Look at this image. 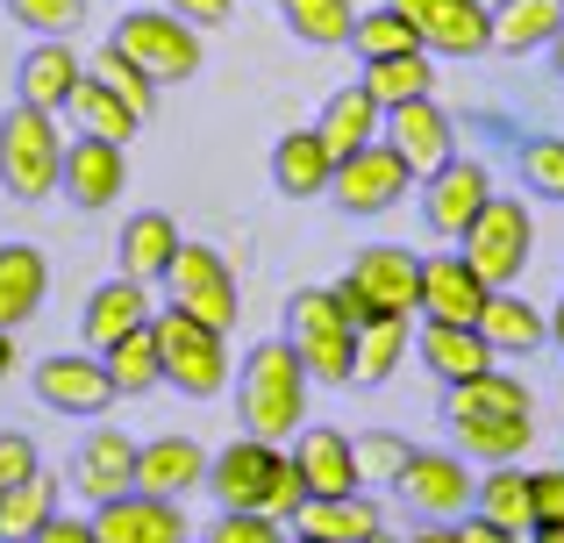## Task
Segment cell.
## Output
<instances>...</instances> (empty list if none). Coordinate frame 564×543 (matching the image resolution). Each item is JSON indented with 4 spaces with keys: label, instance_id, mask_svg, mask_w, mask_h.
<instances>
[{
    "label": "cell",
    "instance_id": "obj_45",
    "mask_svg": "<svg viewBox=\"0 0 564 543\" xmlns=\"http://www.w3.org/2000/svg\"><path fill=\"white\" fill-rule=\"evenodd\" d=\"M8 14L36 36H79L86 29V0H8Z\"/></svg>",
    "mask_w": 564,
    "mask_h": 543
},
{
    "label": "cell",
    "instance_id": "obj_17",
    "mask_svg": "<svg viewBox=\"0 0 564 543\" xmlns=\"http://www.w3.org/2000/svg\"><path fill=\"white\" fill-rule=\"evenodd\" d=\"M79 79H86V57L72 51V36H36L22 51V65H14V100H29L43 115H65Z\"/></svg>",
    "mask_w": 564,
    "mask_h": 543
},
{
    "label": "cell",
    "instance_id": "obj_3",
    "mask_svg": "<svg viewBox=\"0 0 564 543\" xmlns=\"http://www.w3.org/2000/svg\"><path fill=\"white\" fill-rule=\"evenodd\" d=\"M57 172H65V137H57V115L14 100L0 115V194L8 200H51Z\"/></svg>",
    "mask_w": 564,
    "mask_h": 543
},
{
    "label": "cell",
    "instance_id": "obj_36",
    "mask_svg": "<svg viewBox=\"0 0 564 543\" xmlns=\"http://www.w3.org/2000/svg\"><path fill=\"white\" fill-rule=\"evenodd\" d=\"M100 365H108V379H115V401H137V393L165 387V365H158L151 322H143V329H129V336H115V344L100 350Z\"/></svg>",
    "mask_w": 564,
    "mask_h": 543
},
{
    "label": "cell",
    "instance_id": "obj_53",
    "mask_svg": "<svg viewBox=\"0 0 564 543\" xmlns=\"http://www.w3.org/2000/svg\"><path fill=\"white\" fill-rule=\"evenodd\" d=\"M29 543H100V536H94V522H79V515H51Z\"/></svg>",
    "mask_w": 564,
    "mask_h": 543
},
{
    "label": "cell",
    "instance_id": "obj_7",
    "mask_svg": "<svg viewBox=\"0 0 564 543\" xmlns=\"http://www.w3.org/2000/svg\"><path fill=\"white\" fill-rule=\"evenodd\" d=\"M158 286H165L172 307H186L193 322H207V329H221V336L236 329V315H243V301H236V272H229V258H221L215 243H186L180 237V251H172V265H165Z\"/></svg>",
    "mask_w": 564,
    "mask_h": 543
},
{
    "label": "cell",
    "instance_id": "obj_30",
    "mask_svg": "<svg viewBox=\"0 0 564 543\" xmlns=\"http://www.w3.org/2000/svg\"><path fill=\"white\" fill-rule=\"evenodd\" d=\"M43 293H51V265H43L36 243H0V329L36 322Z\"/></svg>",
    "mask_w": 564,
    "mask_h": 543
},
{
    "label": "cell",
    "instance_id": "obj_35",
    "mask_svg": "<svg viewBox=\"0 0 564 543\" xmlns=\"http://www.w3.org/2000/svg\"><path fill=\"white\" fill-rule=\"evenodd\" d=\"M443 415H536V401H529V387L514 372L486 365V372L443 387Z\"/></svg>",
    "mask_w": 564,
    "mask_h": 543
},
{
    "label": "cell",
    "instance_id": "obj_6",
    "mask_svg": "<svg viewBox=\"0 0 564 543\" xmlns=\"http://www.w3.org/2000/svg\"><path fill=\"white\" fill-rule=\"evenodd\" d=\"M350 322L344 307L329 301V286H301L286 301V344L293 358L307 365V379H322V387H350Z\"/></svg>",
    "mask_w": 564,
    "mask_h": 543
},
{
    "label": "cell",
    "instance_id": "obj_10",
    "mask_svg": "<svg viewBox=\"0 0 564 543\" xmlns=\"http://www.w3.org/2000/svg\"><path fill=\"white\" fill-rule=\"evenodd\" d=\"M393 493L422 522H457L471 508V473H465V458H457V450H414L408 444V465H400Z\"/></svg>",
    "mask_w": 564,
    "mask_h": 543
},
{
    "label": "cell",
    "instance_id": "obj_2",
    "mask_svg": "<svg viewBox=\"0 0 564 543\" xmlns=\"http://www.w3.org/2000/svg\"><path fill=\"white\" fill-rule=\"evenodd\" d=\"M151 336H158V365H165V387H180L186 401H215L229 387V336L193 322L186 307H151Z\"/></svg>",
    "mask_w": 564,
    "mask_h": 543
},
{
    "label": "cell",
    "instance_id": "obj_11",
    "mask_svg": "<svg viewBox=\"0 0 564 543\" xmlns=\"http://www.w3.org/2000/svg\"><path fill=\"white\" fill-rule=\"evenodd\" d=\"M57 186H65V200L79 215H100L115 208V200L129 194V143H108V137H72L65 143V172H57Z\"/></svg>",
    "mask_w": 564,
    "mask_h": 543
},
{
    "label": "cell",
    "instance_id": "obj_31",
    "mask_svg": "<svg viewBox=\"0 0 564 543\" xmlns=\"http://www.w3.org/2000/svg\"><path fill=\"white\" fill-rule=\"evenodd\" d=\"M408 344H414L408 315H372L350 336V387H386V379L408 365Z\"/></svg>",
    "mask_w": 564,
    "mask_h": 543
},
{
    "label": "cell",
    "instance_id": "obj_12",
    "mask_svg": "<svg viewBox=\"0 0 564 543\" xmlns=\"http://www.w3.org/2000/svg\"><path fill=\"white\" fill-rule=\"evenodd\" d=\"M486 194H494V172L479 165V158H465V151H451L436 172L422 180V222L436 229V237H465L471 229V215L486 208Z\"/></svg>",
    "mask_w": 564,
    "mask_h": 543
},
{
    "label": "cell",
    "instance_id": "obj_38",
    "mask_svg": "<svg viewBox=\"0 0 564 543\" xmlns=\"http://www.w3.org/2000/svg\"><path fill=\"white\" fill-rule=\"evenodd\" d=\"M51 515H57V479L43 465L29 479H14V487H0V543H29Z\"/></svg>",
    "mask_w": 564,
    "mask_h": 543
},
{
    "label": "cell",
    "instance_id": "obj_49",
    "mask_svg": "<svg viewBox=\"0 0 564 543\" xmlns=\"http://www.w3.org/2000/svg\"><path fill=\"white\" fill-rule=\"evenodd\" d=\"M529 493H536V522H564V465L529 473Z\"/></svg>",
    "mask_w": 564,
    "mask_h": 543
},
{
    "label": "cell",
    "instance_id": "obj_47",
    "mask_svg": "<svg viewBox=\"0 0 564 543\" xmlns=\"http://www.w3.org/2000/svg\"><path fill=\"white\" fill-rule=\"evenodd\" d=\"M301 501H307V479H301V465H279V473H272V487H264V508H258V515H272V522H293V515H301Z\"/></svg>",
    "mask_w": 564,
    "mask_h": 543
},
{
    "label": "cell",
    "instance_id": "obj_57",
    "mask_svg": "<svg viewBox=\"0 0 564 543\" xmlns=\"http://www.w3.org/2000/svg\"><path fill=\"white\" fill-rule=\"evenodd\" d=\"M543 329H551V350H564V301L551 307V315H543Z\"/></svg>",
    "mask_w": 564,
    "mask_h": 543
},
{
    "label": "cell",
    "instance_id": "obj_55",
    "mask_svg": "<svg viewBox=\"0 0 564 543\" xmlns=\"http://www.w3.org/2000/svg\"><path fill=\"white\" fill-rule=\"evenodd\" d=\"M400 543H457V536H451V522H429L422 536H400Z\"/></svg>",
    "mask_w": 564,
    "mask_h": 543
},
{
    "label": "cell",
    "instance_id": "obj_43",
    "mask_svg": "<svg viewBox=\"0 0 564 543\" xmlns=\"http://www.w3.org/2000/svg\"><path fill=\"white\" fill-rule=\"evenodd\" d=\"M350 458H358V487H365V493H372V487H393L400 465H408V436L365 430V436H350Z\"/></svg>",
    "mask_w": 564,
    "mask_h": 543
},
{
    "label": "cell",
    "instance_id": "obj_15",
    "mask_svg": "<svg viewBox=\"0 0 564 543\" xmlns=\"http://www.w3.org/2000/svg\"><path fill=\"white\" fill-rule=\"evenodd\" d=\"M279 465H286V450H279V444H264V436H236V444H221L215 458H207L200 487L215 493L221 508H264V487H272Z\"/></svg>",
    "mask_w": 564,
    "mask_h": 543
},
{
    "label": "cell",
    "instance_id": "obj_52",
    "mask_svg": "<svg viewBox=\"0 0 564 543\" xmlns=\"http://www.w3.org/2000/svg\"><path fill=\"white\" fill-rule=\"evenodd\" d=\"M451 536H457V543H522V536H514V530H500V522L471 515V508H465V515L451 522Z\"/></svg>",
    "mask_w": 564,
    "mask_h": 543
},
{
    "label": "cell",
    "instance_id": "obj_50",
    "mask_svg": "<svg viewBox=\"0 0 564 543\" xmlns=\"http://www.w3.org/2000/svg\"><path fill=\"white\" fill-rule=\"evenodd\" d=\"M172 14H180V22H193V29H221L236 14V0H165Z\"/></svg>",
    "mask_w": 564,
    "mask_h": 543
},
{
    "label": "cell",
    "instance_id": "obj_25",
    "mask_svg": "<svg viewBox=\"0 0 564 543\" xmlns=\"http://www.w3.org/2000/svg\"><path fill=\"white\" fill-rule=\"evenodd\" d=\"M143 322H151V286H143V279H122V272H115L108 286H94V293H86L79 329H86V350H108L115 336L143 329Z\"/></svg>",
    "mask_w": 564,
    "mask_h": 543
},
{
    "label": "cell",
    "instance_id": "obj_46",
    "mask_svg": "<svg viewBox=\"0 0 564 543\" xmlns=\"http://www.w3.org/2000/svg\"><path fill=\"white\" fill-rule=\"evenodd\" d=\"M207 543H286V522L258 515V508H221L215 530H207Z\"/></svg>",
    "mask_w": 564,
    "mask_h": 543
},
{
    "label": "cell",
    "instance_id": "obj_9",
    "mask_svg": "<svg viewBox=\"0 0 564 543\" xmlns=\"http://www.w3.org/2000/svg\"><path fill=\"white\" fill-rule=\"evenodd\" d=\"M29 387H36V401L51 408V415H108L115 408V379L108 365H100V350H57V358H43L36 372H29Z\"/></svg>",
    "mask_w": 564,
    "mask_h": 543
},
{
    "label": "cell",
    "instance_id": "obj_28",
    "mask_svg": "<svg viewBox=\"0 0 564 543\" xmlns=\"http://www.w3.org/2000/svg\"><path fill=\"white\" fill-rule=\"evenodd\" d=\"M379 129H386V108L358 79L336 86V94L322 100V115H315V137L329 143V158H350V151H365V143H379Z\"/></svg>",
    "mask_w": 564,
    "mask_h": 543
},
{
    "label": "cell",
    "instance_id": "obj_23",
    "mask_svg": "<svg viewBox=\"0 0 564 543\" xmlns=\"http://www.w3.org/2000/svg\"><path fill=\"white\" fill-rule=\"evenodd\" d=\"M286 530L293 536H315V543H365V536H379L386 522H379L372 493H307L301 515H293Z\"/></svg>",
    "mask_w": 564,
    "mask_h": 543
},
{
    "label": "cell",
    "instance_id": "obj_48",
    "mask_svg": "<svg viewBox=\"0 0 564 543\" xmlns=\"http://www.w3.org/2000/svg\"><path fill=\"white\" fill-rule=\"evenodd\" d=\"M36 436H22V430H0V487H14V479H29L36 473Z\"/></svg>",
    "mask_w": 564,
    "mask_h": 543
},
{
    "label": "cell",
    "instance_id": "obj_37",
    "mask_svg": "<svg viewBox=\"0 0 564 543\" xmlns=\"http://www.w3.org/2000/svg\"><path fill=\"white\" fill-rule=\"evenodd\" d=\"M365 94L379 100V108H400V100H422V94H436V57L429 51H400V57H372L365 65Z\"/></svg>",
    "mask_w": 564,
    "mask_h": 543
},
{
    "label": "cell",
    "instance_id": "obj_34",
    "mask_svg": "<svg viewBox=\"0 0 564 543\" xmlns=\"http://www.w3.org/2000/svg\"><path fill=\"white\" fill-rule=\"evenodd\" d=\"M471 515L500 522V530H514V536L536 530V493H529L522 465H486V479H471Z\"/></svg>",
    "mask_w": 564,
    "mask_h": 543
},
{
    "label": "cell",
    "instance_id": "obj_29",
    "mask_svg": "<svg viewBox=\"0 0 564 543\" xmlns=\"http://www.w3.org/2000/svg\"><path fill=\"white\" fill-rule=\"evenodd\" d=\"M329 172H336V158H329V143L315 137V122H307V129H286V137L272 143V186L286 200L329 194Z\"/></svg>",
    "mask_w": 564,
    "mask_h": 543
},
{
    "label": "cell",
    "instance_id": "obj_26",
    "mask_svg": "<svg viewBox=\"0 0 564 543\" xmlns=\"http://www.w3.org/2000/svg\"><path fill=\"white\" fill-rule=\"evenodd\" d=\"M479 336L494 358H529V350L551 344V329H543V307H529L514 286H494L479 307Z\"/></svg>",
    "mask_w": 564,
    "mask_h": 543
},
{
    "label": "cell",
    "instance_id": "obj_1",
    "mask_svg": "<svg viewBox=\"0 0 564 543\" xmlns=\"http://www.w3.org/2000/svg\"><path fill=\"white\" fill-rule=\"evenodd\" d=\"M307 365L293 358L286 336H264L250 344L243 372H236V408H243V436H264V444H293V430L307 422Z\"/></svg>",
    "mask_w": 564,
    "mask_h": 543
},
{
    "label": "cell",
    "instance_id": "obj_8",
    "mask_svg": "<svg viewBox=\"0 0 564 543\" xmlns=\"http://www.w3.org/2000/svg\"><path fill=\"white\" fill-rule=\"evenodd\" d=\"M414 186V172L400 165V151L393 143H365V151H350V158H336V172H329V200L344 215H386V208H400V194Z\"/></svg>",
    "mask_w": 564,
    "mask_h": 543
},
{
    "label": "cell",
    "instance_id": "obj_32",
    "mask_svg": "<svg viewBox=\"0 0 564 543\" xmlns=\"http://www.w3.org/2000/svg\"><path fill=\"white\" fill-rule=\"evenodd\" d=\"M486 22H494V51L500 57H529L557 36L564 0H486Z\"/></svg>",
    "mask_w": 564,
    "mask_h": 543
},
{
    "label": "cell",
    "instance_id": "obj_44",
    "mask_svg": "<svg viewBox=\"0 0 564 543\" xmlns=\"http://www.w3.org/2000/svg\"><path fill=\"white\" fill-rule=\"evenodd\" d=\"M522 186L536 200H564V137H529L522 151Z\"/></svg>",
    "mask_w": 564,
    "mask_h": 543
},
{
    "label": "cell",
    "instance_id": "obj_16",
    "mask_svg": "<svg viewBox=\"0 0 564 543\" xmlns=\"http://www.w3.org/2000/svg\"><path fill=\"white\" fill-rule=\"evenodd\" d=\"M379 137L400 151V165H408L414 180H429V172H436L443 158L457 151V129H451V115L436 108V94H422V100H400V108H386V129H379Z\"/></svg>",
    "mask_w": 564,
    "mask_h": 543
},
{
    "label": "cell",
    "instance_id": "obj_54",
    "mask_svg": "<svg viewBox=\"0 0 564 543\" xmlns=\"http://www.w3.org/2000/svg\"><path fill=\"white\" fill-rule=\"evenodd\" d=\"M14 365H22V350H14V329H0V379H8Z\"/></svg>",
    "mask_w": 564,
    "mask_h": 543
},
{
    "label": "cell",
    "instance_id": "obj_13",
    "mask_svg": "<svg viewBox=\"0 0 564 543\" xmlns=\"http://www.w3.org/2000/svg\"><path fill=\"white\" fill-rule=\"evenodd\" d=\"M414 22L429 57H486L494 51V22H486V0H393Z\"/></svg>",
    "mask_w": 564,
    "mask_h": 543
},
{
    "label": "cell",
    "instance_id": "obj_4",
    "mask_svg": "<svg viewBox=\"0 0 564 543\" xmlns=\"http://www.w3.org/2000/svg\"><path fill=\"white\" fill-rule=\"evenodd\" d=\"M529 251H536V215L514 194H486V208L471 215V229L457 237V258L486 279V286H514L529 272Z\"/></svg>",
    "mask_w": 564,
    "mask_h": 543
},
{
    "label": "cell",
    "instance_id": "obj_22",
    "mask_svg": "<svg viewBox=\"0 0 564 543\" xmlns=\"http://www.w3.org/2000/svg\"><path fill=\"white\" fill-rule=\"evenodd\" d=\"M200 479H207V450L193 436H151V444H137V493L186 501Z\"/></svg>",
    "mask_w": 564,
    "mask_h": 543
},
{
    "label": "cell",
    "instance_id": "obj_41",
    "mask_svg": "<svg viewBox=\"0 0 564 543\" xmlns=\"http://www.w3.org/2000/svg\"><path fill=\"white\" fill-rule=\"evenodd\" d=\"M86 72H94V79L108 86V94L122 100V108L137 115V122H151V115H158V86H151V72H143V65H137L129 51H115V43H100V51H94V65H86Z\"/></svg>",
    "mask_w": 564,
    "mask_h": 543
},
{
    "label": "cell",
    "instance_id": "obj_58",
    "mask_svg": "<svg viewBox=\"0 0 564 543\" xmlns=\"http://www.w3.org/2000/svg\"><path fill=\"white\" fill-rule=\"evenodd\" d=\"M543 51H551V72H557V86H564V22H557V36L543 43Z\"/></svg>",
    "mask_w": 564,
    "mask_h": 543
},
{
    "label": "cell",
    "instance_id": "obj_14",
    "mask_svg": "<svg viewBox=\"0 0 564 543\" xmlns=\"http://www.w3.org/2000/svg\"><path fill=\"white\" fill-rule=\"evenodd\" d=\"M94 536L100 543H186V501H158V493H115L94 501Z\"/></svg>",
    "mask_w": 564,
    "mask_h": 543
},
{
    "label": "cell",
    "instance_id": "obj_39",
    "mask_svg": "<svg viewBox=\"0 0 564 543\" xmlns=\"http://www.w3.org/2000/svg\"><path fill=\"white\" fill-rule=\"evenodd\" d=\"M279 22H286L307 51H344L358 8H350V0H279Z\"/></svg>",
    "mask_w": 564,
    "mask_h": 543
},
{
    "label": "cell",
    "instance_id": "obj_21",
    "mask_svg": "<svg viewBox=\"0 0 564 543\" xmlns=\"http://www.w3.org/2000/svg\"><path fill=\"white\" fill-rule=\"evenodd\" d=\"M408 350L443 379V387H457V379H471V372H486V365H500L494 350H486L479 322H422Z\"/></svg>",
    "mask_w": 564,
    "mask_h": 543
},
{
    "label": "cell",
    "instance_id": "obj_27",
    "mask_svg": "<svg viewBox=\"0 0 564 543\" xmlns=\"http://www.w3.org/2000/svg\"><path fill=\"white\" fill-rule=\"evenodd\" d=\"M457 458H479V465H514L529 444H536V422L529 415H443Z\"/></svg>",
    "mask_w": 564,
    "mask_h": 543
},
{
    "label": "cell",
    "instance_id": "obj_5",
    "mask_svg": "<svg viewBox=\"0 0 564 543\" xmlns=\"http://www.w3.org/2000/svg\"><path fill=\"white\" fill-rule=\"evenodd\" d=\"M115 51H129L143 72H151V86L165 94V86H186L193 72H200V29L180 22L172 8H129L122 22H115Z\"/></svg>",
    "mask_w": 564,
    "mask_h": 543
},
{
    "label": "cell",
    "instance_id": "obj_24",
    "mask_svg": "<svg viewBox=\"0 0 564 543\" xmlns=\"http://www.w3.org/2000/svg\"><path fill=\"white\" fill-rule=\"evenodd\" d=\"M293 465H301L307 493H365L358 487V458H350V436L344 430H322V422H301L293 430Z\"/></svg>",
    "mask_w": 564,
    "mask_h": 543
},
{
    "label": "cell",
    "instance_id": "obj_40",
    "mask_svg": "<svg viewBox=\"0 0 564 543\" xmlns=\"http://www.w3.org/2000/svg\"><path fill=\"white\" fill-rule=\"evenodd\" d=\"M65 115H72V122H79V129H86V137H108V143H129V137H137V129H143V122H137V115H129V108H122V100H115V94H108V86H100V79H94V72H86V79H79V86H72V100H65Z\"/></svg>",
    "mask_w": 564,
    "mask_h": 543
},
{
    "label": "cell",
    "instance_id": "obj_51",
    "mask_svg": "<svg viewBox=\"0 0 564 543\" xmlns=\"http://www.w3.org/2000/svg\"><path fill=\"white\" fill-rule=\"evenodd\" d=\"M329 301L344 307V322H350V329H365V322L379 315V307H372V301H365V293H358V279H350V272H344V279H336V286H329Z\"/></svg>",
    "mask_w": 564,
    "mask_h": 543
},
{
    "label": "cell",
    "instance_id": "obj_60",
    "mask_svg": "<svg viewBox=\"0 0 564 543\" xmlns=\"http://www.w3.org/2000/svg\"><path fill=\"white\" fill-rule=\"evenodd\" d=\"M286 543H315V536H293V530H286Z\"/></svg>",
    "mask_w": 564,
    "mask_h": 543
},
{
    "label": "cell",
    "instance_id": "obj_20",
    "mask_svg": "<svg viewBox=\"0 0 564 543\" xmlns=\"http://www.w3.org/2000/svg\"><path fill=\"white\" fill-rule=\"evenodd\" d=\"M72 487L86 493V501H115V493H129L137 487V444H129L122 430H86V444H79V458H72Z\"/></svg>",
    "mask_w": 564,
    "mask_h": 543
},
{
    "label": "cell",
    "instance_id": "obj_19",
    "mask_svg": "<svg viewBox=\"0 0 564 543\" xmlns=\"http://www.w3.org/2000/svg\"><path fill=\"white\" fill-rule=\"evenodd\" d=\"M486 293L494 286H486L457 251H436V258H422V301H414V315L422 322H479Z\"/></svg>",
    "mask_w": 564,
    "mask_h": 543
},
{
    "label": "cell",
    "instance_id": "obj_18",
    "mask_svg": "<svg viewBox=\"0 0 564 543\" xmlns=\"http://www.w3.org/2000/svg\"><path fill=\"white\" fill-rule=\"evenodd\" d=\"M350 279L358 293L379 307V315H408L414 322V301H422V258L408 243H372V251L350 258Z\"/></svg>",
    "mask_w": 564,
    "mask_h": 543
},
{
    "label": "cell",
    "instance_id": "obj_56",
    "mask_svg": "<svg viewBox=\"0 0 564 543\" xmlns=\"http://www.w3.org/2000/svg\"><path fill=\"white\" fill-rule=\"evenodd\" d=\"M522 543H564V522H536V530H529Z\"/></svg>",
    "mask_w": 564,
    "mask_h": 543
},
{
    "label": "cell",
    "instance_id": "obj_33",
    "mask_svg": "<svg viewBox=\"0 0 564 543\" xmlns=\"http://www.w3.org/2000/svg\"><path fill=\"white\" fill-rule=\"evenodd\" d=\"M122 279H143V286H158L172 265V251H180V222H172L165 208H143V215H129L122 222Z\"/></svg>",
    "mask_w": 564,
    "mask_h": 543
},
{
    "label": "cell",
    "instance_id": "obj_59",
    "mask_svg": "<svg viewBox=\"0 0 564 543\" xmlns=\"http://www.w3.org/2000/svg\"><path fill=\"white\" fill-rule=\"evenodd\" d=\"M365 543H400V536H386V530H379V536H365Z\"/></svg>",
    "mask_w": 564,
    "mask_h": 543
},
{
    "label": "cell",
    "instance_id": "obj_42",
    "mask_svg": "<svg viewBox=\"0 0 564 543\" xmlns=\"http://www.w3.org/2000/svg\"><path fill=\"white\" fill-rule=\"evenodd\" d=\"M350 51L372 65V57H400V51H422V36H414V22L393 8V0H379V8H365L358 22H350Z\"/></svg>",
    "mask_w": 564,
    "mask_h": 543
}]
</instances>
